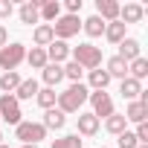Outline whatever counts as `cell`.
I'll list each match as a JSON object with an SVG mask.
<instances>
[{"mask_svg":"<svg viewBox=\"0 0 148 148\" xmlns=\"http://www.w3.org/2000/svg\"><path fill=\"white\" fill-rule=\"evenodd\" d=\"M87 99H90V90L79 82V84H70L64 93H58V102H55V105H58V110L67 116V113H79Z\"/></svg>","mask_w":148,"mask_h":148,"instance_id":"1","label":"cell"},{"mask_svg":"<svg viewBox=\"0 0 148 148\" xmlns=\"http://www.w3.org/2000/svg\"><path fill=\"white\" fill-rule=\"evenodd\" d=\"M70 55L82 70H99L102 67V49L93 44H79L76 49H70Z\"/></svg>","mask_w":148,"mask_h":148,"instance_id":"2","label":"cell"},{"mask_svg":"<svg viewBox=\"0 0 148 148\" xmlns=\"http://www.w3.org/2000/svg\"><path fill=\"white\" fill-rule=\"evenodd\" d=\"M21 61H26V47L23 44L12 41V44H6L3 49H0V67H3L6 73H15Z\"/></svg>","mask_w":148,"mask_h":148,"instance_id":"3","label":"cell"},{"mask_svg":"<svg viewBox=\"0 0 148 148\" xmlns=\"http://www.w3.org/2000/svg\"><path fill=\"white\" fill-rule=\"evenodd\" d=\"M15 136L23 145H38L41 139H47V128L41 122H21V125H15Z\"/></svg>","mask_w":148,"mask_h":148,"instance_id":"4","label":"cell"},{"mask_svg":"<svg viewBox=\"0 0 148 148\" xmlns=\"http://www.w3.org/2000/svg\"><path fill=\"white\" fill-rule=\"evenodd\" d=\"M52 26V35H55V41H67V38H73V35H79V29H82V21H79V15H61L55 23H49Z\"/></svg>","mask_w":148,"mask_h":148,"instance_id":"5","label":"cell"},{"mask_svg":"<svg viewBox=\"0 0 148 148\" xmlns=\"http://www.w3.org/2000/svg\"><path fill=\"white\" fill-rule=\"evenodd\" d=\"M0 119L9 122V125H21L23 122V113H21V102L9 93L0 96Z\"/></svg>","mask_w":148,"mask_h":148,"instance_id":"6","label":"cell"},{"mask_svg":"<svg viewBox=\"0 0 148 148\" xmlns=\"http://www.w3.org/2000/svg\"><path fill=\"white\" fill-rule=\"evenodd\" d=\"M90 105H93V116H96V119H108L110 113H116V110H113V99H110L105 90L90 93Z\"/></svg>","mask_w":148,"mask_h":148,"instance_id":"7","label":"cell"},{"mask_svg":"<svg viewBox=\"0 0 148 148\" xmlns=\"http://www.w3.org/2000/svg\"><path fill=\"white\" fill-rule=\"evenodd\" d=\"M96 15L105 23H113V21H119V3L116 0H96Z\"/></svg>","mask_w":148,"mask_h":148,"instance_id":"8","label":"cell"},{"mask_svg":"<svg viewBox=\"0 0 148 148\" xmlns=\"http://www.w3.org/2000/svg\"><path fill=\"white\" fill-rule=\"evenodd\" d=\"M67 58H70L67 41H52V44L47 47V61H49V64H64Z\"/></svg>","mask_w":148,"mask_h":148,"instance_id":"9","label":"cell"},{"mask_svg":"<svg viewBox=\"0 0 148 148\" xmlns=\"http://www.w3.org/2000/svg\"><path fill=\"white\" fill-rule=\"evenodd\" d=\"M142 15H145V9H142L139 3H125V6H119V21H122L125 26H128V23H139Z\"/></svg>","mask_w":148,"mask_h":148,"instance_id":"10","label":"cell"},{"mask_svg":"<svg viewBox=\"0 0 148 148\" xmlns=\"http://www.w3.org/2000/svg\"><path fill=\"white\" fill-rule=\"evenodd\" d=\"M38 15H41V21H47V23H55V21L61 18V3H58V0H41Z\"/></svg>","mask_w":148,"mask_h":148,"instance_id":"11","label":"cell"},{"mask_svg":"<svg viewBox=\"0 0 148 148\" xmlns=\"http://www.w3.org/2000/svg\"><path fill=\"white\" fill-rule=\"evenodd\" d=\"M38 6H41V0H26V3L21 6V23L32 26V23H41V15H38Z\"/></svg>","mask_w":148,"mask_h":148,"instance_id":"12","label":"cell"},{"mask_svg":"<svg viewBox=\"0 0 148 148\" xmlns=\"http://www.w3.org/2000/svg\"><path fill=\"white\" fill-rule=\"evenodd\" d=\"M122 116H125L128 122H136V125H142V122H145V116H148V105H145V102H139V99H134Z\"/></svg>","mask_w":148,"mask_h":148,"instance_id":"13","label":"cell"},{"mask_svg":"<svg viewBox=\"0 0 148 148\" xmlns=\"http://www.w3.org/2000/svg\"><path fill=\"white\" fill-rule=\"evenodd\" d=\"M99 134V119L93 113H79V136H96Z\"/></svg>","mask_w":148,"mask_h":148,"instance_id":"14","label":"cell"},{"mask_svg":"<svg viewBox=\"0 0 148 148\" xmlns=\"http://www.w3.org/2000/svg\"><path fill=\"white\" fill-rule=\"evenodd\" d=\"M32 41H35V47L47 49V47L55 41V35H52V26H49V23H41V26H35V32H32Z\"/></svg>","mask_w":148,"mask_h":148,"instance_id":"15","label":"cell"},{"mask_svg":"<svg viewBox=\"0 0 148 148\" xmlns=\"http://www.w3.org/2000/svg\"><path fill=\"white\" fill-rule=\"evenodd\" d=\"M119 93H122V99L134 102V99H136V96L142 93V82H136V79L125 76V79H122V84H119Z\"/></svg>","mask_w":148,"mask_h":148,"instance_id":"16","label":"cell"},{"mask_svg":"<svg viewBox=\"0 0 148 148\" xmlns=\"http://www.w3.org/2000/svg\"><path fill=\"white\" fill-rule=\"evenodd\" d=\"M64 122H67V116H64L58 108H49V110L44 113V122H41V125H44L47 131H61V128H64Z\"/></svg>","mask_w":148,"mask_h":148,"instance_id":"17","label":"cell"},{"mask_svg":"<svg viewBox=\"0 0 148 148\" xmlns=\"http://www.w3.org/2000/svg\"><path fill=\"white\" fill-rule=\"evenodd\" d=\"M41 76H44V84L55 90V84L64 79V67H61V64H47V67L41 70Z\"/></svg>","mask_w":148,"mask_h":148,"instance_id":"18","label":"cell"},{"mask_svg":"<svg viewBox=\"0 0 148 148\" xmlns=\"http://www.w3.org/2000/svg\"><path fill=\"white\" fill-rule=\"evenodd\" d=\"M105 73H108L110 79H125V76H128V61H122L119 55H113V58H108Z\"/></svg>","mask_w":148,"mask_h":148,"instance_id":"19","label":"cell"},{"mask_svg":"<svg viewBox=\"0 0 148 148\" xmlns=\"http://www.w3.org/2000/svg\"><path fill=\"white\" fill-rule=\"evenodd\" d=\"M119 58L122 61H134V58H139V41L136 38H125L122 44H119Z\"/></svg>","mask_w":148,"mask_h":148,"instance_id":"20","label":"cell"},{"mask_svg":"<svg viewBox=\"0 0 148 148\" xmlns=\"http://www.w3.org/2000/svg\"><path fill=\"white\" fill-rule=\"evenodd\" d=\"M105 38L110 44H122L128 35H125V23L122 21H113V23H105Z\"/></svg>","mask_w":148,"mask_h":148,"instance_id":"21","label":"cell"},{"mask_svg":"<svg viewBox=\"0 0 148 148\" xmlns=\"http://www.w3.org/2000/svg\"><path fill=\"white\" fill-rule=\"evenodd\" d=\"M38 90H41V87H38V82H35V79H23V82H21V87L15 90V99H18V102H23V99H35V96H38Z\"/></svg>","mask_w":148,"mask_h":148,"instance_id":"22","label":"cell"},{"mask_svg":"<svg viewBox=\"0 0 148 148\" xmlns=\"http://www.w3.org/2000/svg\"><path fill=\"white\" fill-rule=\"evenodd\" d=\"M82 29H84L90 38H99V35H105V21H102L99 15H90L87 21H82Z\"/></svg>","mask_w":148,"mask_h":148,"instance_id":"23","label":"cell"},{"mask_svg":"<svg viewBox=\"0 0 148 148\" xmlns=\"http://www.w3.org/2000/svg\"><path fill=\"white\" fill-rule=\"evenodd\" d=\"M26 64L32 67V70H44L49 61H47V49H41V47H32L29 52H26Z\"/></svg>","mask_w":148,"mask_h":148,"instance_id":"24","label":"cell"},{"mask_svg":"<svg viewBox=\"0 0 148 148\" xmlns=\"http://www.w3.org/2000/svg\"><path fill=\"white\" fill-rule=\"evenodd\" d=\"M21 76H18V70L15 73H3V76H0V90H3V93H9V96H15V90L21 87Z\"/></svg>","mask_w":148,"mask_h":148,"instance_id":"25","label":"cell"},{"mask_svg":"<svg viewBox=\"0 0 148 148\" xmlns=\"http://www.w3.org/2000/svg\"><path fill=\"white\" fill-rule=\"evenodd\" d=\"M105 128H108V134H122V131H128V119L122 116V113H110L108 119H105Z\"/></svg>","mask_w":148,"mask_h":148,"instance_id":"26","label":"cell"},{"mask_svg":"<svg viewBox=\"0 0 148 148\" xmlns=\"http://www.w3.org/2000/svg\"><path fill=\"white\" fill-rule=\"evenodd\" d=\"M128 76L131 79H136V82H142L145 76H148V61L139 55V58H134L131 64H128Z\"/></svg>","mask_w":148,"mask_h":148,"instance_id":"27","label":"cell"},{"mask_svg":"<svg viewBox=\"0 0 148 148\" xmlns=\"http://www.w3.org/2000/svg\"><path fill=\"white\" fill-rule=\"evenodd\" d=\"M38 105L44 108V110H49V108H55V102H58V93L52 90V87H44V90H38Z\"/></svg>","mask_w":148,"mask_h":148,"instance_id":"28","label":"cell"},{"mask_svg":"<svg viewBox=\"0 0 148 148\" xmlns=\"http://www.w3.org/2000/svg\"><path fill=\"white\" fill-rule=\"evenodd\" d=\"M108 84H110V76L105 70H90V87L93 90H105Z\"/></svg>","mask_w":148,"mask_h":148,"instance_id":"29","label":"cell"},{"mask_svg":"<svg viewBox=\"0 0 148 148\" xmlns=\"http://www.w3.org/2000/svg\"><path fill=\"white\" fill-rule=\"evenodd\" d=\"M84 139H79V134H67V136H58L52 139V148H82Z\"/></svg>","mask_w":148,"mask_h":148,"instance_id":"30","label":"cell"},{"mask_svg":"<svg viewBox=\"0 0 148 148\" xmlns=\"http://www.w3.org/2000/svg\"><path fill=\"white\" fill-rule=\"evenodd\" d=\"M61 67H64V79H70L73 84H79V82H82V73H84V70H82L76 61H67V64H61Z\"/></svg>","mask_w":148,"mask_h":148,"instance_id":"31","label":"cell"},{"mask_svg":"<svg viewBox=\"0 0 148 148\" xmlns=\"http://www.w3.org/2000/svg\"><path fill=\"white\" fill-rule=\"evenodd\" d=\"M139 142H136V136H134V131H122L119 134V148H136Z\"/></svg>","mask_w":148,"mask_h":148,"instance_id":"32","label":"cell"},{"mask_svg":"<svg viewBox=\"0 0 148 148\" xmlns=\"http://www.w3.org/2000/svg\"><path fill=\"white\" fill-rule=\"evenodd\" d=\"M15 12V6H12V0H0V18H9Z\"/></svg>","mask_w":148,"mask_h":148,"instance_id":"33","label":"cell"},{"mask_svg":"<svg viewBox=\"0 0 148 148\" xmlns=\"http://www.w3.org/2000/svg\"><path fill=\"white\" fill-rule=\"evenodd\" d=\"M82 12V0H67V15H79Z\"/></svg>","mask_w":148,"mask_h":148,"instance_id":"34","label":"cell"},{"mask_svg":"<svg viewBox=\"0 0 148 148\" xmlns=\"http://www.w3.org/2000/svg\"><path fill=\"white\" fill-rule=\"evenodd\" d=\"M9 44V32H6V26H0V49H3Z\"/></svg>","mask_w":148,"mask_h":148,"instance_id":"35","label":"cell"},{"mask_svg":"<svg viewBox=\"0 0 148 148\" xmlns=\"http://www.w3.org/2000/svg\"><path fill=\"white\" fill-rule=\"evenodd\" d=\"M23 148H38V145H23Z\"/></svg>","mask_w":148,"mask_h":148,"instance_id":"36","label":"cell"},{"mask_svg":"<svg viewBox=\"0 0 148 148\" xmlns=\"http://www.w3.org/2000/svg\"><path fill=\"white\" fill-rule=\"evenodd\" d=\"M0 145H3V134H0Z\"/></svg>","mask_w":148,"mask_h":148,"instance_id":"37","label":"cell"},{"mask_svg":"<svg viewBox=\"0 0 148 148\" xmlns=\"http://www.w3.org/2000/svg\"><path fill=\"white\" fill-rule=\"evenodd\" d=\"M136 148H148V145H136Z\"/></svg>","mask_w":148,"mask_h":148,"instance_id":"38","label":"cell"},{"mask_svg":"<svg viewBox=\"0 0 148 148\" xmlns=\"http://www.w3.org/2000/svg\"><path fill=\"white\" fill-rule=\"evenodd\" d=\"M0 148H9V145H0Z\"/></svg>","mask_w":148,"mask_h":148,"instance_id":"39","label":"cell"}]
</instances>
